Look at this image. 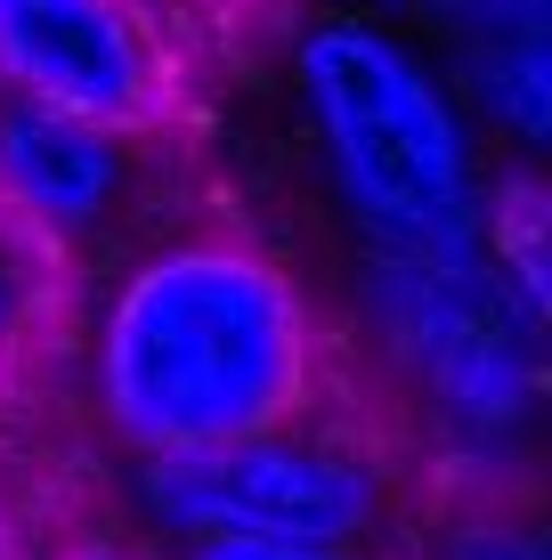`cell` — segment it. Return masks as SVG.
I'll return each mask as SVG.
<instances>
[{"label":"cell","instance_id":"cell-12","mask_svg":"<svg viewBox=\"0 0 552 560\" xmlns=\"http://www.w3.org/2000/svg\"><path fill=\"white\" fill-rule=\"evenodd\" d=\"M471 33H552V0H455Z\"/></svg>","mask_w":552,"mask_h":560},{"label":"cell","instance_id":"cell-14","mask_svg":"<svg viewBox=\"0 0 552 560\" xmlns=\"http://www.w3.org/2000/svg\"><path fill=\"white\" fill-rule=\"evenodd\" d=\"M49 560H155V552H139L130 536H73V545H57Z\"/></svg>","mask_w":552,"mask_h":560},{"label":"cell","instance_id":"cell-7","mask_svg":"<svg viewBox=\"0 0 552 560\" xmlns=\"http://www.w3.org/2000/svg\"><path fill=\"white\" fill-rule=\"evenodd\" d=\"M73 268L0 203V407H25L49 390L57 358L73 350Z\"/></svg>","mask_w":552,"mask_h":560},{"label":"cell","instance_id":"cell-1","mask_svg":"<svg viewBox=\"0 0 552 560\" xmlns=\"http://www.w3.org/2000/svg\"><path fill=\"white\" fill-rule=\"evenodd\" d=\"M341 350L309 284L252 236L179 220L106 277L90 398L122 455H187L333 398Z\"/></svg>","mask_w":552,"mask_h":560},{"label":"cell","instance_id":"cell-5","mask_svg":"<svg viewBox=\"0 0 552 560\" xmlns=\"http://www.w3.org/2000/svg\"><path fill=\"white\" fill-rule=\"evenodd\" d=\"M374 325H383L390 358L407 365V382L439 407V422L463 431L480 455L528 431L544 390L537 325L512 308L480 244L374 253Z\"/></svg>","mask_w":552,"mask_h":560},{"label":"cell","instance_id":"cell-6","mask_svg":"<svg viewBox=\"0 0 552 560\" xmlns=\"http://www.w3.org/2000/svg\"><path fill=\"white\" fill-rule=\"evenodd\" d=\"M0 82L139 130L196 122L187 25L171 0H0Z\"/></svg>","mask_w":552,"mask_h":560},{"label":"cell","instance_id":"cell-3","mask_svg":"<svg viewBox=\"0 0 552 560\" xmlns=\"http://www.w3.org/2000/svg\"><path fill=\"white\" fill-rule=\"evenodd\" d=\"M146 520L171 536H301V545H366L398 504V455L350 398L220 439L187 455H130Z\"/></svg>","mask_w":552,"mask_h":560},{"label":"cell","instance_id":"cell-10","mask_svg":"<svg viewBox=\"0 0 552 560\" xmlns=\"http://www.w3.org/2000/svg\"><path fill=\"white\" fill-rule=\"evenodd\" d=\"M471 90L520 147H544L552 130V33H480Z\"/></svg>","mask_w":552,"mask_h":560},{"label":"cell","instance_id":"cell-8","mask_svg":"<svg viewBox=\"0 0 552 560\" xmlns=\"http://www.w3.org/2000/svg\"><path fill=\"white\" fill-rule=\"evenodd\" d=\"M414 560H552V552L520 479H496L488 463H471V471L439 479L431 520L414 528Z\"/></svg>","mask_w":552,"mask_h":560},{"label":"cell","instance_id":"cell-15","mask_svg":"<svg viewBox=\"0 0 552 560\" xmlns=\"http://www.w3.org/2000/svg\"><path fill=\"white\" fill-rule=\"evenodd\" d=\"M0 560H25V545H16V512H9V495H0Z\"/></svg>","mask_w":552,"mask_h":560},{"label":"cell","instance_id":"cell-13","mask_svg":"<svg viewBox=\"0 0 552 560\" xmlns=\"http://www.w3.org/2000/svg\"><path fill=\"white\" fill-rule=\"evenodd\" d=\"M284 0H171V16H179L187 33L196 25H269Z\"/></svg>","mask_w":552,"mask_h":560},{"label":"cell","instance_id":"cell-4","mask_svg":"<svg viewBox=\"0 0 552 560\" xmlns=\"http://www.w3.org/2000/svg\"><path fill=\"white\" fill-rule=\"evenodd\" d=\"M0 203L73 268L106 284L155 236L196 220L187 130H139L0 82Z\"/></svg>","mask_w":552,"mask_h":560},{"label":"cell","instance_id":"cell-9","mask_svg":"<svg viewBox=\"0 0 552 560\" xmlns=\"http://www.w3.org/2000/svg\"><path fill=\"white\" fill-rule=\"evenodd\" d=\"M480 253L488 268L504 277L512 308L544 334V308H552V244H544V187L528 179H504L496 196L480 187Z\"/></svg>","mask_w":552,"mask_h":560},{"label":"cell","instance_id":"cell-11","mask_svg":"<svg viewBox=\"0 0 552 560\" xmlns=\"http://www.w3.org/2000/svg\"><path fill=\"white\" fill-rule=\"evenodd\" d=\"M179 560H374L366 545H301V536H179Z\"/></svg>","mask_w":552,"mask_h":560},{"label":"cell","instance_id":"cell-2","mask_svg":"<svg viewBox=\"0 0 552 560\" xmlns=\"http://www.w3.org/2000/svg\"><path fill=\"white\" fill-rule=\"evenodd\" d=\"M301 98L326 139L333 187L374 253L480 244V163L447 90L383 25L326 16L301 33Z\"/></svg>","mask_w":552,"mask_h":560}]
</instances>
